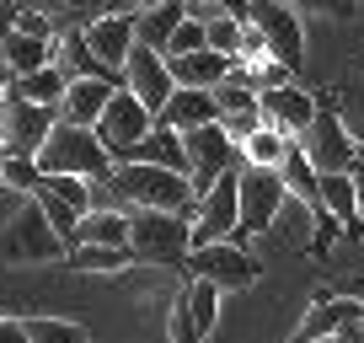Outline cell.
I'll list each match as a JSON object with an SVG mask.
<instances>
[{"label": "cell", "mask_w": 364, "mask_h": 343, "mask_svg": "<svg viewBox=\"0 0 364 343\" xmlns=\"http://www.w3.org/2000/svg\"><path fill=\"white\" fill-rule=\"evenodd\" d=\"M289 6H306V11L332 16V22H353L359 16V0H289Z\"/></svg>", "instance_id": "34"}, {"label": "cell", "mask_w": 364, "mask_h": 343, "mask_svg": "<svg viewBox=\"0 0 364 343\" xmlns=\"http://www.w3.org/2000/svg\"><path fill=\"white\" fill-rule=\"evenodd\" d=\"M129 247L150 268H188L193 215H177V209H129Z\"/></svg>", "instance_id": "2"}, {"label": "cell", "mask_w": 364, "mask_h": 343, "mask_svg": "<svg viewBox=\"0 0 364 343\" xmlns=\"http://www.w3.org/2000/svg\"><path fill=\"white\" fill-rule=\"evenodd\" d=\"M124 86L150 107V113H161V107L171 102V92H177L171 59L161 54V48H150V43H134V54H129V65H124Z\"/></svg>", "instance_id": "12"}, {"label": "cell", "mask_w": 364, "mask_h": 343, "mask_svg": "<svg viewBox=\"0 0 364 343\" xmlns=\"http://www.w3.org/2000/svg\"><path fill=\"white\" fill-rule=\"evenodd\" d=\"M300 150L311 156V167H316V172H348V167H353V156H359V139L348 134V124H343V113L332 107V97L316 107L311 129L300 134Z\"/></svg>", "instance_id": "8"}, {"label": "cell", "mask_w": 364, "mask_h": 343, "mask_svg": "<svg viewBox=\"0 0 364 343\" xmlns=\"http://www.w3.org/2000/svg\"><path fill=\"white\" fill-rule=\"evenodd\" d=\"M188 274H198V279H215L220 290H252L262 279V263L252 258L241 241H209V247H193L188 252Z\"/></svg>", "instance_id": "9"}, {"label": "cell", "mask_w": 364, "mask_h": 343, "mask_svg": "<svg viewBox=\"0 0 364 343\" xmlns=\"http://www.w3.org/2000/svg\"><path fill=\"white\" fill-rule=\"evenodd\" d=\"M289 343H295V338H289Z\"/></svg>", "instance_id": "42"}, {"label": "cell", "mask_w": 364, "mask_h": 343, "mask_svg": "<svg viewBox=\"0 0 364 343\" xmlns=\"http://www.w3.org/2000/svg\"><path fill=\"white\" fill-rule=\"evenodd\" d=\"M247 22L268 38V48L284 59L295 75L306 70V27H300V11L289 6V0H252V6H247Z\"/></svg>", "instance_id": "10"}, {"label": "cell", "mask_w": 364, "mask_h": 343, "mask_svg": "<svg viewBox=\"0 0 364 343\" xmlns=\"http://www.w3.org/2000/svg\"><path fill=\"white\" fill-rule=\"evenodd\" d=\"M353 188H359V204H364V145H359V156H353Z\"/></svg>", "instance_id": "38"}, {"label": "cell", "mask_w": 364, "mask_h": 343, "mask_svg": "<svg viewBox=\"0 0 364 343\" xmlns=\"http://www.w3.org/2000/svg\"><path fill=\"white\" fill-rule=\"evenodd\" d=\"M279 172H284L289 199H300V204H306L311 215H316V209H321V172L311 167V156L300 150V139L289 145V156H284V167H279Z\"/></svg>", "instance_id": "25"}, {"label": "cell", "mask_w": 364, "mask_h": 343, "mask_svg": "<svg viewBox=\"0 0 364 343\" xmlns=\"http://www.w3.org/2000/svg\"><path fill=\"white\" fill-rule=\"evenodd\" d=\"M198 48H209V27H204V16L198 11H188V22L171 33V43H166V59H182V54H198Z\"/></svg>", "instance_id": "32"}, {"label": "cell", "mask_w": 364, "mask_h": 343, "mask_svg": "<svg viewBox=\"0 0 364 343\" xmlns=\"http://www.w3.org/2000/svg\"><path fill=\"white\" fill-rule=\"evenodd\" d=\"M241 236V167L220 172V183L198 194L193 204V247L209 241H236Z\"/></svg>", "instance_id": "5"}, {"label": "cell", "mask_w": 364, "mask_h": 343, "mask_svg": "<svg viewBox=\"0 0 364 343\" xmlns=\"http://www.w3.org/2000/svg\"><path fill=\"white\" fill-rule=\"evenodd\" d=\"M129 6H134V11H145V6H150V0H129Z\"/></svg>", "instance_id": "41"}, {"label": "cell", "mask_w": 364, "mask_h": 343, "mask_svg": "<svg viewBox=\"0 0 364 343\" xmlns=\"http://www.w3.org/2000/svg\"><path fill=\"white\" fill-rule=\"evenodd\" d=\"M353 317H364L359 300H348L343 290H316L306 317H300V327H295V343H321L327 332H338L343 322H353Z\"/></svg>", "instance_id": "16"}, {"label": "cell", "mask_w": 364, "mask_h": 343, "mask_svg": "<svg viewBox=\"0 0 364 343\" xmlns=\"http://www.w3.org/2000/svg\"><path fill=\"white\" fill-rule=\"evenodd\" d=\"M316 107H321V97H311L306 86H268L262 92V124H273V129H284L289 139H300L311 129V118H316Z\"/></svg>", "instance_id": "15"}, {"label": "cell", "mask_w": 364, "mask_h": 343, "mask_svg": "<svg viewBox=\"0 0 364 343\" xmlns=\"http://www.w3.org/2000/svg\"><path fill=\"white\" fill-rule=\"evenodd\" d=\"M80 33H86V48H91V54L102 59V65L113 70V75H124L129 54H134V43H139V33H134V11L97 16V22H86Z\"/></svg>", "instance_id": "14"}, {"label": "cell", "mask_w": 364, "mask_h": 343, "mask_svg": "<svg viewBox=\"0 0 364 343\" xmlns=\"http://www.w3.org/2000/svg\"><path fill=\"white\" fill-rule=\"evenodd\" d=\"M27 338L33 343H91V332L80 322H59V317H27Z\"/></svg>", "instance_id": "30"}, {"label": "cell", "mask_w": 364, "mask_h": 343, "mask_svg": "<svg viewBox=\"0 0 364 343\" xmlns=\"http://www.w3.org/2000/svg\"><path fill=\"white\" fill-rule=\"evenodd\" d=\"M0 59L16 70V75H27V70H43L59 59V43L48 33H27V27H11V33L0 38Z\"/></svg>", "instance_id": "19"}, {"label": "cell", "mask_w": 364, "mask_h": 343, "mask_svg": "<svg viewBox=\"0 0 364 343\" xmlns=\"http://www.w3.org/2000/svg\"><path fill=\"white\" fill-rule=\"evenodd\" d=\"M332 107L343 113V124H348V134L364 145V80H343L338 92H332Z\"/></svg>", "instance_id": "31"}, {"label": "cell", "mask_w": 364, "mask_h": 343, "mask_svg": "<svg viewBox=\"0 0 364 343\" xmlns=\"http://www.w3.org/2000/svg\"><path fill=\"white\" fill-rule=\"evenodd\" d=\"M284 204H289L284 172L241 161V236H268L273 220L284 215Z\"/></svg>", "instance_id": "6"}, {"label": "cell", "mask_w": 364, "mask_h": 343, "mask_svg": "<svg viewBox=\"0 0 364 343\" xmlns=\"http://www.w3.org/2000/svg\"><path fill=\"white\" fill-rule=\"evenodd\" d=\"M0 343H33L27 338V322L22 317H0Z\"/></svg>", "instance_id": "36"}, {"label": "cell", "mask_w": 364, "mask_h": 343, "mask_svg": "<svg viewBox=\"0 0 364 343\" xmlns=\"http://www.w3.org/2000/svg\"><path fill=\"white\" fill-rule=\"evenodd\" d=\"M33 199H38V204H43V215L54 220V231H59V236H65L70 247H75V231H80V220H86V215H80V209L70 204L65 194H54V188H48V183H38V188H33Z\"/></svg>", "instance_id": "29"}, {"label": "cell", "mask_w": 364, "mask_h": 343, "mask_svg": "<svg viewBox=\"0 0 364 343\" xmlns=\"http://www.w3.org/2000/svg\"><path fill=\"white\" fill-rule=\"evenodd\" d=\"M230 70H236V59L220 54V48H198V54L171 59V75H177V86H209V92H215V86L230 75Z\"/></svg>", "instance_id": "22"}, {"label": "cell", "mask_w": 364, "mask_h": 343, "mask_svg": "<svg viewBox=\"0 0 364 343\" xmlns=\"http://www.w3.org/2000/svg\"><path fill=\"white\" fill-rule=\"evenodd\" d=\"M182 150H188V177H193L198 194L220 183V172L241 167V145L230 139L225 124H198V129H182Z\"/></svg>", "instance_id": "7"}, {"label": "cell", "mask_w": 364, "mask_h": 343, "mask_svg": "<svg viewBox=\"0 0 364 343\" xmlns=\"http://www.w3.org/2000/svg\"><path fill=\"white\" fill-rule=\"evenodd\" d=\"M156 124L166 129H198V124H220V102L209 86H177L171 102L156 113Z\"/></svg>", "instance_id": "18"}, {"label": "cell", "mask_w": 364, "mask_h": 343, "mask_svg": "<svg viewBox=\"0 0 364 343\" xmlns=\"http://www.w3.org/2000/svg\"><path fill=\"white\" fill-rule=\"evenodd\" d=\"M38 167L43 172H75V177H113V150L102 145V134L97 129H86V124H65L59 118L54 124V134L43 139V150H38Z\"/></svg>", "instance_id": "4"}, {"label": "cell", "mask_w": 364, "mask_h": 343, "mask_svg": "<svg viewBox=\"0 0 364 343\" xmlns=\"http://www.w3.org/2000/svg\"><path fill=\"white\" fill-rule=\"evenodd\" d=\"M11 80H16V70L6 65V59H0V102H6V97H11Z\"/></svg>", "instance_id": "39"}, {"label": "cell", "mask_w": 364, "mask_h": 343, "mask_svg": "<svg viewBox=\"0 0 364 343\" xmlns=\"http://www.w3.org/2000/svg\"><path fill=\"white\" fill-rule=\"evenodd\" d=\"M343 295H348V300H359V306H364V274H353V279H343Z\"/></svg>", "instance_id": "37"}, {"label": "cell", "mask_w": 364, "mask_h": 343, "mask_svg": "<svg viewBox=\"0 0 364 343\" xmlns=\"http://www.w3.org/2000/svg\"><path fill=\"white\" fill-rule=\"evenodd\" d=\"M188 11H193L188 0H150L145 11H134V33H139V43H150V48H161V54H166L171 33L188 22Z\"/></svg>", "instance_id": "21"}, {"label": "cell", "mask_w": 364, "mask_h": 343, "mask_svg": "<svg viewBox=\"0 0 364 343\" xmlns=\"http://www.w3.org/2000/svg\"><path fill=\"white\" fill-rule=\"evenodd\" d=\"M156 129V113H150L145 102H139L129 86H118L113 92V102H107V113L97 118V134H102V145L113 150V161H124L129 150L139 145V139Z\"/></svg>", "instance_id": "11"}, {"label": "cell", "mask_w": 364, "mask_h": 343, "mask_svg": "<svg viewBox=\"0 0 364 343\" xmlns=\"http://www.w3.org/2000/svg\"><path fill=\"white\" fill-rule=\"evenodd\" d=\"M54 124H59V107L6 97V150H11V156H38L43 139L54 134Z\"/></svg>", "instance_id": "13"}, {"label": "cell", "mask_w": 364, "mask_h": 343, "mask_svg": "<svg viewBox=\"0 0 364 343\" xmlns=\"http://www.w3.org/2000/svg\"><path fill=\"white\" fill-rule=\"evenodd\" d=\"M75 241H107V247L129 241V209H91V215L80 220Z\"/></svg>", "instance_id": "28"}, {"label": "cell", "mask_w": 364, "mask_h": 343, "mask_svg": "<svg viewBox=\"0 0 364 343\" xmlns=\"http://www.w3.org/2000/svg\"><path fill=\"white\" fill-rule=\"evenodd\" d=\"M113 194L124 209H177V215H193V204H198V188L188 172L150 167V161H118Z\"/></svg>", "instance_id": "1"}, {"label": "cell", "mask_w": 364, "mask_h": 343, "mask_svg": "<svg viewBox=\"0 0 364 343\" xmlns=\"http://www.w3.org/2000/svg\"><path fill=\"white\" fill-rule=\"evenodd\" d=\"M0 145H6V102H0Z\"/></svg>", "instance_id": "40"}, {"label": "cell", "mask_w": 364, "mask_h": 343, "mask_svg": "<svg viewBox=\"0 0 364 343\" xmlns=\"http://www.w3.org/2000/svg\"><path fill=\"white\" fill-rule=\"evenodd\" d=\"M182 295H188V311H193V322H198V332H215V322H220V295H225V290L215 285V279H188V285H182Z\"/></svg>", "instance_id": "27"}, {"label": "cell", "mask_w": 364, "mask_h": 343, "mask_svg": "<svg viewBox=\"0 0 364 343\" xmlns=\"http://www.w3.org/2000/svg\"><path fill=\"white\" fill-rule=\"evenodd\" d=\"M289 145H295V139L284 134V129H273V124H262V129H252L247 139H241V161H247V167H284V156H289Z\"/></svg>", "instance_id": "26"}, {"label": "cell", "mask_w": 364, "mask_h": 343, "mask_svg": "<svg viewBox=\"0 0 364 343\" xmlns=\"http://www.w3.org/2000/svg\"><path fill=\"white\" fill-rule=\"evenodd\" d=\"M70 252V241L54 231V220L43 215V204H38L33 194H22V204H16V215L0 226V263H59Z\"/></svg>", "instance_id": "3"}, {"label": "cell", "mask_w": 364, "mask_h": 343, "mask_svg": "<svg viewBox=\"0 0 364 343\" xmlns=\"http://www.w3.org/2000/svg\"><path fill=\"white\" fill-rule=\"evenodd\" d=\"M321 343H364V317H353V322H343L338 332H327Z\"/></svg>", "instance_id": "35"}, {"label": "cell", "mask_w": 364, "mask_h": 343, "mask_svg": "<svg viewBox=\"0 0 364 343\" xmlns=\"http://www.w3.org/2000/svg\"><path fill=\"white\" fill-rule=\"evenodd\" d=\"M65 86H70V70L59 65H43V70H27V75L11 80V97H22V102H43V107H59L65 102Z\"/></svg>", "instance_id": "23"}, {"label": "cell", "mask_w": 364, "mask_h": 343, "mask_svg": "<svg viewBox=\"0 0 364 343\" xmlns=\"http://www.w3.org/2000/svg\"><path fill=\"white\" fill-rule=\"evenodd\" d=\"M129 263H139L129 241H118V247H107V241H75V247L65 252L70 274H124Z\"/></svg>", "instance_id": "20"}, {"label": "cell", "mask_w": 364, "mask_h": 343, "mask_svg": "<svg viewBox=\"0 0 364 343\" xmlns=\"http://www.w3.org/2000/svg\"><path fill=\"white\" fill-rule=\"evenodd\" d=\"M124 161H150V167H171V172H188V150H182V129H166L156 124Z\"/></svg>", "instance_id": "24"}, {"label": "cell", "mask_w": 364, "mask_h": 343, "mask_svg": "<svg viewBox=\"0 0 364 343\" xmlns=\"http://www.w3.org/2000/svg\"><path fill=\"white\" fill-rule=\"evenodd\" d=\"M166 338L171 343H204V332H198V322H193V311H188V295H182V290H177V300H171Z\"/></svg>", "instance_id": "33"}, {"label": "cell", "mask_w": 364, "mask_h": 343, "mask_svg": "<svg viewBox=\"0 0 364 343\" xmlns=\"http://www.w3.org/2000/svg\"><path fill=\"white\" fill-rule=\"evenodd\" d=\"M113 92H118V80H107V75H70L65 102H59V118H65V124H86V129H97V118L107 113Z\"/></svg>", "instance_id": "17"}]
</instances>
